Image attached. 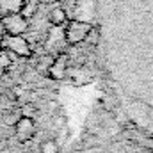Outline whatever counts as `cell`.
Here are the masks:
<instances>
[{
    "label": "cell",
    "mask_w": 153,
    "mask_h": 153,
    "mask_svg": "<svg viewBox=\"0 0 153 153\" xmlns=\"http://www.w3.org/2000/svg\"><path fill=\"white\" fill-rule=\"evenodd\" d=\"M91 30H93V25L89 22H84V20H68L66 25L62 27L64 41L70 46H76L82 41H85Z\"/></svg>",
    "instance_id": "cell-1"
},
{
    "label": "cell",
    "mask_w": 153,
    "mask_h": 153,
    "mask_svg": "<svg viewBox=\"0 0 153 153\" xmlns=\"http://www.w3.org/2000/svg\"><path fill=\"white\" fill-rule=\"evenodd\" d=\"M2 25L5 29V32L9 36H23L29 30V20L22 14V13H11V14H4L2 16Z\"/></svg>",
    "instance_id": "cell-2"
},
{
    "label": "cell",
    "mask_w": 153,
    "mask_h": 153,
    "mask_svg": "<svg viewBox=\"0 0 153 153\" xmlns=\"http://www.w3.org/2000/svg\"><path fill=\"white\" fill-rule=\"evenodd\" d=\"M2 50L9 52V53H14L18 57H30L32 55V48H30V43L23 36H5V39L2 41L0 45Z\"/></svg>",
    "instance_id": "cell-3"
},
{
    "label": "cell",
    "mask_w": 153,
    "mask_h": 153,
    "mask_svg": "<svg viewBox=\"0 0 153 153\" xmlns=\"http://www.w3.org/2000/svg\"><path fill=\"white\" fill-rule=\"evenodd\" d=\"M68 64H70V55L61 52V53H57V57L52 59V62L46 70V75L52 80H64L68 75Z\"/></svg>",
    "instance_id": "cell-4"
},
{
    "label": "cell",
    "mask_w": 153,
    "mask_h": 153,
    "mask_svg": "<svg viewBox=\"0 0 153 153\" xmlns=\"http://www.w3.org/2000/svg\"><path fill=\"white\" fill-rule=\"evenodd\" d=\"M14 135L20 143H29L36 135V123L29 116H20L14 123Z\"/></svg>",
    "instance_id": "cell-5"
},
{
    "label": "cell",
    "mask_w": 153,
    "mask_h": 153,
    "mask_svg": "<svg viewBox=\"0 0 153 153\" xmlns=\"http://www.w3.org/2000/svg\"><path fill=\"white\" fill-rule=\"evenodd\" d=\"M48 22L52 23V27H64L68 22V14L62 7H52L48 13Z\"/></svg>",
    "instance_id": "cell-6"
},
{
    "label": "cell",
    "mask_w": 153,
    "mask_h": 153,
    "mask_svg": "<svg viewBox=\"0 0 153 153\" xmlns=\"http://www.w3.org/2000/svg\"><path fill=\"white\" fill-rule=\"evenodd\" d=\"M23 5V0H0V13L11 14V13H20Z\"/></svg>",
    "instance_id": "cell-7"
},
{
    "label": "cell",
    "mask_w": 153,
    "mask_h": 153,
    "mask_svg": "<svg viewBox=\"0 0 153 153\" xmlns=\"http://www.w3.org/2000/svg\"><path fill=\"white\" fill-rule=\"evenodd\" d=\"M43 2L41 0H23V5H22V14L27 18V20H30V18H34V14L38 13L39 5H41Z\"/></svg>",
    "instance_id": "cell-8"
},
{
    "label": "cell",
    "mask_w": 153,
    "mask_h": 153,
    "mask_svg": "<svg viewBox=\"0 0 153 153\" xmlns=\"http://www.w3.org/2000/svg\"><path fill=\"white\" fill-rule=\"evenodd\" d=\"M9 66H11V55H9V52L0 50V78L5 75V71L9 70Z\"/></svg>",
    "instance_id": "cell-9"
},
{
    "label": "cell",
    "mask_w": 153,
    "mask_h": 153,
    "mask_svg": "<svg viewBox=\"0 0 153 153\" xmlns=\"http://www.w3.org/2000/svg\"><path fill=\"white\" fill-rule=\"evenodd\" d=\"M41 153H59V146L53 139H48L41 144Z\"/></svg>",
    "instance_id": "cell-10"
},
{
    "label": "cell",
    "mask_w": 153,
    "mask_h": 153,
    "mask_svg": "<svg viewBox=\"0 0 153 153\" xmlns=\"http://www.w3.org/2000/svg\"><path fill=\"white\" fill-rule=\"evenodd\" d=\"M34 111H36L34 105H30V103H29V105H23V107H22V112H23V114L22 116H29V117H32V112H34Z\"/></svg>",
    "instance_id": "cell-11"
},
{
    "label": "cell",
    "mask_w": 153,
    "mask_h": 153,
    "mask_svg": "<svg viewBox=\"0 0 153 153\" xmlns=\"http://www.w3.org/2000/svg\"><path fill=\"white\" fill-rule=\"evenodd\" d=\"M7 36V32H5V29H4V25H2V22H0V45H2V41L5 39Z\"/></svg>",
    "instance_id": "cell-12"
},
{
    "label": "cell",
    "mask_w": 153,
    "mask_h": 153,
    "mask_svg": "<svg viewBox=\"0 0 153 153\" xmlns=\"http://www.w3.org/2000/svg\"><path fill=\"white\" fill-rule=\"evenodd\" d=\"M43 4H57V2H61V0H41Z\"/></svg>",
    "instance_id": "cell-13"
}]
</instances>
